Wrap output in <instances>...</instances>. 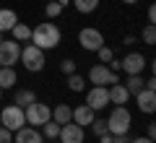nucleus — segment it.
Returning a JSON list of instances; mask_svg holds the SVG:
<instances>
[{
    "instance_id": "f257e3e1",
    "label": "nucleus",
    "mask_w": 156,
    "mask_h": 143,
    "mask_svg": "<svg viewBox=\"0 0 156 143\" xmlns=\"http://www.w3.org/2000/svg\"><path fill=\"white\" fill-rule=\"evenodd\" d=\"M31 44L39 47V50H52V47H57L60 44V29L52 21L39 23L37 29H31Z\"/></svg>"
},
{
    "instance_id": "f03ea898",
    "label": "nucleus",
    "mask_w": 156,
    "mask_h": 143,
    "mask_svg": "<svg viewBox=\"0 0 156 143\" xmlns=\"http://www.w3.org/2000/svg\"><path fill=\"white\" fill-rule=\"evenodd\" d=\"M130 125H133V117L125 107H115L112 115L107 117V133H112V135H125L130 130Z\"/></svg>"
},
{
    "instance_id": "7ed1b4c3",
    "label": "nucleus",
    "mask_w": 156,
    "mask_h": 143,
    "mask_svg": "<svg viewBox=\"0 0 156 143\" xmlns=\"http://www.w3.org/2000/svg\"><path fill=\"white\" fill-rule=\"evenodd\" d=\"M18 60L23 63V68L31 73H39L42 68H44V50H39V47H34V44H26V47H21V57Z\"/></svg>"
},
{
    "instance_id": "20e7f679",
    "label": "nucleus",
    "mask_w": 156,
    "mask_h": 143,
    "mask_svg": "<svg viewBox=\"0 0 156 143\" xmlns=\"http://www.w3.org/2000/svg\"><path fill=\"white\" fill-rule=\"evenodd\" d=\"M23 117H26V125H37V127H42L47 120H52V109H50L47 104L31 102L29 107H23Z\"/></svg>"
},
{
    "instance_id": "39448f33",
    "label": "nucleus",
    "mask_w": 156,
    "mask_h": 143,
    "mask_svg": "<svg viewBox=\"0 0 156 143\" xmlns=\"http://www.w3.org/2000/svg\"><path fill=\"white\" fill-rule=\"evenodd\" d=\"M0 125H3V127H8L11 133H16L18 127H23V125H26L23 109H21V107H16V104H8L5 109L0 112Z\"/></svg>"
},
{
    "instance_id": "423d86ee",
    "label": "nucleus",
    "mask_w": 156,
    "mask_h": 143,
    "mask_svg": "<svg viewBox=\"0 0 156 143\" xmlns=\"http://www.w3.org/2000/svg\"><path fill=\"white\" fill-rule=\"evenodd\" d=\"M78 42H81V47H83V50L96 52L99 47H104V34H101L99 29H94V26H86V29H81V31H78Z\"/></svg>"
},
{
    "instance_id": "0eeeda50",
    "label": "nucleus",
    "mask_w": 156,
    "mask_h": 143,
    "mask_svg": "<svg viewBox=\"0 0 156 143\" xmlns=\"http://www.w3.org/2000/svg\"><path fill=\"white\" fill-rule=\"evenodd\" d=\"M21 57V44L13 39V42H5V39H0V65L5 68H13Z\"/></svg>"
},
{
    "instance_id": "6e6552de",
    "label": "nucleus",
    "mask_w": 156,
    "mask_h": 143,
    "mask_svg": "<svg viewBox=\"0 0 156 143\" xmlns=\"http://www.w3.org/2000/svg\"><path fill=\"white\" fill-rule=\"evenodd\" d=\"M117 81H120L117 73H112L107 65H94L89 70V83H94V86H112Z\"/></svg>"
},
{
    "instance_id": "1a4fd4ad",
    "label": "nucleus",
    "mask_w": 156,
    "mask_h": 143,
    "mask_svg": "<svg viewBox=\"0 0 156 143\" xmlns=\"http://www.w3.org/2000/svg\"><path fill=\"white\" fill-rule=\"evenodd\" d=\"M146 63L148 60H146L140 52H130V55H125L122 60H120V70H125L128 76H138V73H143Z\"/></svg>"
},
{
    "instance_id": "9d476101",
    "label": "nucleus",
    "mask_w": 156,
    "mask_h": 143,
    "mask_svg": "<svg viewBox=\"0 0 156 143\" xmlns=\"http://www.w3.org/2000/svg\"><path fill=\"white\" fill-rule=\"evenodd\" d=\"M86 104L91 107V109H104L107 104H109V91H107V86H94L89 88V94H86Z\"/></svg>"
},
{
    "instance_id": "9b49d317",
    "label": "nucleus",
    "mask_w": 156,
    "mask_h": 143,
    "mask_svg": "<svg viewBox=\"0 0 156 143\" xmlns=\"http://www.w3.org/2000/svg\"><path fill=\"white\" fill-rule=\"evenodd\" d=\"M60 143H83V127L76 125V122H65V125H60Z\"/></svg>"
},
{
    "instance_id": "f8f14e48",
    "label": "nucleus",
    "mask_w": 156,
    "mask_h": 143,
    "mask_svg": "<svg viewBox=\"0 0 156 143\" xmlns=\"http://www.w3.org/2000/svg\"><path fill=\"white\" fill-rule=\"evenodd\" d=\"M135 104H138L140 112L151 115V112L156 109V91H151V88H140V91L135 94Z\"/></svg>"
},
{
    "instance_id": "ddd939ff",
    "label": "nucleus",
    "mask_w": 156,
    "mask_h": 143,
    "mask_svg": "<svg viewBox=\"0 0 156 143\" xmlns=\"http://www.w3.org/2000/svg\"><path fill=\"white\" fill-rule=\"evenodd\" d=\"M94 109H91L89 104H78L76 109H73V115H70V120L76 122V125H81V127H86V125H91L94 122Z\"/></svg>"
},
{
    "instance_id": "4468645a",
    "label": "nucleus",
    "mask_w": 156,
    "mask_h": 143,
    "mask_svg": "<svg viewBox=\"0 0 156 143\" xmlns=\"http://www.w3.org/2000/svg\"><path fill=\"white\" fill-rule=\"evenodd\" d=\"M107 91H109V104H117V107L128 104L130 94H128V88H125L120 81H117V83H112V86H107Z\"/></svg>"
},
{
    "instance_id": "2eb2a0df",
    "label": "nucleus",
    "mask_w": 156,
    "mask_h": 143,
    "mask_svg": "<svg viewBox=\"0 0 156 143\" xmlns=\"http://www.w3.org/2000/svg\"><path fill=\"white\" fill-rule=\"evenodd\" d=\"M16 143H44V138H42V133L37 130V127H18L16 130Z\"/></svg>"
},
{
    "instance_id": "dca6fc26",
    "label": "nucleus",
    "mask_w": 156,
    "mask_h": 143,
    "mask_svg": "<svg viewBox=\"0 0 156 143\" xmlns=\"http://www.w3.org/2000/svg\"><path fill=\"white\" fill-rule=\"evenodd\" d=\"M16 23H18L16 11H11V8H0V34H3V31H11Z\"/></svg>"
},
{
    "instance_id": "f3484780",
    "label": "nucleus",
    "mask_w": 156,
    "mask_h": 143,
    "mask_svg": "<svg viewBox=\"0 0 156 143\" xmlns=\"http://www.w3.org/2000/svg\"><path fill=\"white\" fill-rule=\"evenodd\" d=\"M18 83V76L13 68H5V65H0V88L5 91V88H13Z\"/></svg>"
},
{
    "instance_id": "a211bd4d",
    "label": "nucleus",
    "mask_w": 156,
    "mask_h": 143,
    "mask_svg": "<svg viewBox=\"0 0 156 143\" xmlns=\"http://www.w3.org/2000/svg\"><path fill=\"white\" fill-rule=\"evenodd\" d=\"M31 102H37V94H34L31 88H18V91H16V99H13V104H16V107H21V109H23V107H29Z\"/></svg>"
},
{
    "instance_id": "6ab92c4d",
    "label": "nucleus",
    "mask_w": 156,
    "mask_h": 143,
    "mask_svg": "<svg viewBox=\"0 0 156 143\" xmlns=\"http://www.w3.org/2000/svg\"><path fill=\"white\" fill-rule=\"evenodd\" d=\"M70 115H73V109L68 104H57L55 109H52V120L57 122V125H65V122H70Z\"/></svg>"
},
{
    "instance_id": "aec40b11",
    "label": "nucleus",
    "mask_w": 156,
    "mask_h": 143,
    "mask_svg": "<svg viewBox=\"0 0 156 143\" xmlns=\"http://www.w3.org/2000/svg\"><path fill=\"white\" fill-rule=\"evenodd\" d=\"M143 83H146V81L140 78V73H138V76H128V81H125L122 86L128 88V94H130V96H135V94H138L140 88H143Z\"/></svg>"
},
{
    "instance_id": "412c9836",
    "label": "nucleus",
    "mask_w": 156,
    "mask_h": 143,
    "mask_svg": "<svg viewBox=\"0 0 156 143\" xmlns=\"http://www.w3.org/2000/svg\"><path fill=\"white\" fill-rule=\"evenodd\" d=\"M11 31H13V39H16V42H29V39H31V29H29L26 23H16Z\"/></svg>"
},
{
    "instance_id": "4be33fe9",
    "label": "nucleus",
    "mask_w": 156,
    "mask_h": 143,
    "mask_svg": "<svg viewBox=\"0 0 156 143\" xmlns=\"http://www.w3.org/2000/svg\"><path fill=\"white\" fill-rule=\"evenodd\" d=\"M73 5L78 13H94L99 8V0H73Z\"/></svg>"
},
{
    "instance_id": "5701e85b",
    "label": "nucleus",
    "mask_w": 156,
    "mask_h": 143,
    "mask_svg": "<svg viewBox=\"0 0 156 143\" xmlns=\"http://www.w3.org/2000/svg\"><path fill=\"white\" fill-rule=\"evenodd\" d=\"M57 135H60V125L55 120H47L42 125V138H57Z\"/></svg>"
},
{
    "instance_id": "b1692460",
    "label": "nucleus",
    "mask_w": 156,
    "mask_h": 143,
    "mask_svg": "<svg viewBox=\"0 0 156 143\" xmlns=\"http://www.w3.org/2000/svg\"><path fill=\"white\" fill-rule=\"evenodd\" d=\"M68 88H70V91H83V88H86L83 76H78V73H70V76H68Z\"/></svg>"
},
{
    "instance_id": "393cba45",
    "label": "nucleus",
    "mask_w": 156,
    "mask_h": 143,
    "mask_svg": "<svg viewBox=\"0 0 156 143\" xmlns=\"http://www.w3.org/2000/svg\"><path fill=\"white\" fill-rule=\"evenodd\" d=\"M44 13H47V18H57L62 13V5L57 3V0H50L47 3V8H44Z\"/></svg>"
},
{
    "instance_id": "a878e982",
    "label": "nucleus",
    "mask_w": 156,
    "mask_h": 143,
    "mask_svg": "<svg viewBox=\"0 0 156 143\" xmlns=\"http://www.w3.org/2000/svg\"><path fill=\"white\" fill-rule=\"evenodd\" d=\"M140 37H143L146 44H156V26H154V23H148V26L140 31Z\"/></svg>"
},
{
    "instance_id": "bb28decb",
    "label": "nucleus",
    "mask_w": 156,
    "mask_h": 143,
    "mask_svg": "<svg viewBox=\"0 0 156 143\" xmlns=\"http://www.w3.org/2000/svg\"><path fill=\"white\" fill-rule=\"evenodd\" d=\"M91 130H94L96 138L104 135V133H107V120H96V117H94V122H91Z\"/></svg>"
},
{
    "instance_id": "cd10ccee",
    "label": "nucleus",
    "mask_w": 156,
    "mask_h": 143,
    "mask_svg": "<svg viewBox=\"0 0 156 143\" xmlns=\"http://www.w3.org/2000/svg\"><path fill=\"white\" fill-rule=\"evenodd\" d=\"M76 68H78V65H76V60H62V63H60V70L65 73V76L76 73Z\"/></svg>"
},
{
    "instance_id": "c85d7f7f",
    "label": "nucleus",
    "mask_w": 156,
    "mask_h": 143,
    "mask_svg": "<svg viewBox=\"0 0 156 143\" xmlns=\"http://www.w3.org/2000/svg\"><path fill=\"white\" fill-rule=\"evenodd\" d=\"M96 52H99V60H101V63H109L112 57H115V55H112V50H109V47H99Z\"/></svg>"
},
{
    "instance_id": "c756f323",
    "label": "nucleus",
    "mask_w": 156,
    "mask_h": 143,
    "mask_svg": "<svg viewBox=\"0 0 156 143\" xmlns=\"http://www.w3.org/2000/svg\"><path fill=\"white\" fill-rule=\"evenodd\" d=\"M11 141H13V133L8 130V127L0 125V143H11Z\"/></svg>"
},
{
    "instance_id": "7c9ffc66",
    "label": "nucleus",
    "mask_w": 156,
    "mask_h": 143,
    "mask_svg": "<svg viewBox=\"0 0 156 143\" xmlns=\"http://www.w3.org/2000/svg\"><path fill=\"white\" fill-rule=\"evenodd\" d=\"M112 143H130V135L125 133V135H112Z\"/></svg>"
},
{
    "instance_id": "2f4dec72",
    "label": "nucleus",
    "mask_w": 156,
    "mask_h": 143,
    "mask_svg": "<svg viewBox=\"0 0 156 143\" xmlns=\"http://www.w3.org/2000/svg\"><path fill=\"white\" fill-rule=\"evenodd\" d=\"M146 138H151V141L156 138V125H154V122H151V125L146 127Z\"/></svg>"
},
{
    "instance_id": "473e14b6",
    "label": "nucleus",
    "mask_w": 156,
    "mask_h": 143,
    "mask_svg": "<svg viewBox=\"0 0 156 143\" xmlns=\"http://www.w3.org/2000/svg\"><path fill=\"white\" fill-rule=\"evenodd\" d=\"M146 16H148V23H154V21H156V8L148 5V13H146Z\"/></svg>"
},
{
    "instance_id": "72a5a7b5",
    "label": "nucleus",
    "mask_w": 156,
    "mask_h": 143,
    "mask_svg": "<svg viewBox=\"0 0 156 143\" xmlns=\"http://www.w3.org/2000/svg\"><path fill=\"white\" fill-rule=\"evenodd\" d=\"M130 143H154L151 138H130Z\"/></svg>"
},
{
    "instance_id": "f704fd0d",
    "label": "nucleus",
    "mask_w": 156,
    "mask_h": 143,
    "mask_svg": "<svg viewBox=\"0 0 156 143\" xmlns=\"http://www.w3.org/2000/svg\"><path fill=\"white\" fill-rule=\"evenodd\" d=\"M135 42H138V39H135L133 34H128V37H125V42H122V44H135Z\"/></svg>"
},
{
    "instance_id": "c9c22d12",
    "label": "nucleus",
    "mask_w": 156,
    "mask_h": 143,
    "mask_svg": "<svg viewBox=\"0 0 156 143\" xmlns=\"http://www.w3.org/2000/svg\"><path fill=\"white\" fill-rule=\"evenodd\" d=\"M101 143H112V133H104V135H99Z\"/></svg>"
},
{
    "instance_id": "e433bc0d",
    "label": "nucleus",
    "mask_w": 156,
    "mask_h": 143,
    "mask_svg": "<svg viewBox=\"0 0 156 143\" xmlns=\"http://www.w3.org/2000/svg\"><path fill=\"white\" fill-rule=\"evenodd\" d=\"M125 5H135V3H138V0H122Z\"/></svg>"
},
{
    "instance_id": "4c0bfd02",
    "label": "nucleus",
    "mask_w": 156,
    "mask_h": 143,
    "mask_svg": "<svg viewBox=\"0 0 156 143\" xmlns=\"http://www.w3.org/2000/svg\"><path fill=\"white\" fill-rule=\"evenodd\" d=\"M57 3H60V5H65V3H68V0H57Z\"/></svg>"
},
{
    "instance_id": "58836bf2",
    "label": "nucleus",
    "mask_w": 156,
    "mask_h": 143,
    "mask_svg": "<svg viewBox=\"0 0 156 143\" xmlns=\"http://www.w3.org/2000/svg\"><path fill=\"white\" fill-rule=\"evenodd\" d=\"M0 99H3V88H0Z\"/></svg>"
},
{
    "instance_id": "ea45409f",
    "label": "nucleus",
    "mask_w": 156,
    "mask_h": 143,
    "mask_svg": "<svg viewBox=\"0 0 156 143\" xmlns=\"http://www.w3.org/2000/svg\"><path fill=\"white\" fill-rule=\"evenodd\" d=\"M0 39H3V34H0Z\"/></svg>"
}]
</instances>
